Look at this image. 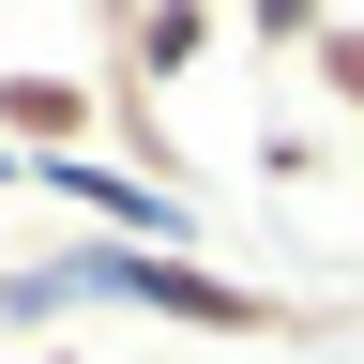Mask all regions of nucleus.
Wrapping results in <instances>:
<instances>
[{"label": "nucleus", "mask_w": 364, "mask_h": 364, "mask_svg": "<svg viewBox=\"0 0 364 364\" xmlns=\"http://www.w3.org/2000/svg\"><path fill=\"white\" fill-rule=\"evenodd\" d=\"M182 61H213V16H198V0H136V16H107V91H122V107H152Z\"/></svg>", "instance_id": "7ed1b4c3"}, {"label": "nucleus", "mask_w": 364, "mask_h": 364, "mask_svg": "<svg viewBox=\"0 0 364 364\" xmlns=\"http://www.w3.org/2000/svg\"><path fill=\"white\" fill-rule=\"evenodd\" d=\"M46 289H61V304H136V318H167V334H318L289 289H258V273H228V258L76 243V258H46Z\"/></svg>", "instance_id": "f257e3e1"}, {"label": "nucleus", "mask_w": 364, "mask_h": 364, "mask_svg": "<svg viewBox=\"0 0 364 364\" xmlns=\"http://www.w3.org/2000/svg\"><path fill=\"white\" fill-rule=\"evenodd\" d=\"M107 107H122L107 76H61V61H0V152H16L31 182H46V167H76L91 136H107Z\"/></svg>", "instance_id": "f03ea898"}, {"label": "nucleus", "mask_w": 364, "mask_h": 364, "mask_svg": "<svg viewBox=\"0 0 364 364\" xmlns=\"http://www.w3.org/2000/svg\"><path fill=\"white\" fill-rule=\"evenodd\" d=\"M46 364H76V349H46Z\"/></svg>", "instance_id": "39448f33"}, {"label": "nucleus", "mask_w": 364, "mask_h": 364, "mask_svg": "<svg viewBox=\"0 0 364 364\" xmlns=\"http://www.w3.org/2000/svg\"><path fill=\"white\" fill-rule=\"evenodd\" d=\"M304 61H318V91H334V107H364V16H318Z\"/></svg>", "instance_id": "20e7f679"}]
</instances>
